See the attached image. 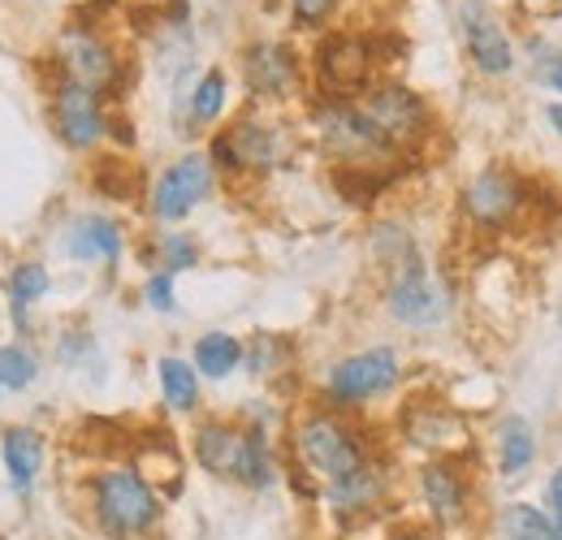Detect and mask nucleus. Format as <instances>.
Instances as JSON below:
<instances>
[{"instance_id": "obj_1", "label": "nucleus", "mask_w": 562, "mask_h": 540, "mask_svg": "<svg viewBox=\"0 0 562 540\" xmlns=\"http://www.w3.org/2000/svg\"><path fill=\"white\" fill-rule=\"evenodd\" d=\"M195 459L212 475H229L247 488H269L273 463L260 432H243L234 424H200L195 428Z\"/></svg>"}, {"instance_id": "obj_2", "label": "nucleus", "mask_w": 562, "mask_h": 540, "mask_svg": "<svg viewBox=\"0 0 562 540\" xmlns=\"http://www.w3.org/2000/svg\"><path fill=\"white\" fill-rule=\"evenodd\" d=\"M91 510H95L100 528L117 540L143 537L160 519V502H156L151 484L131 468H113V472H100L91 480Z\"/></svg>"}, {"instance_id": "obj_3", "label": "nucleus", "mask_w": 562, "mask_h": 540, "mask_svg": "<svg viewBox=\"0 0 562 540\" xmlns=\"http://www.w3.org/2000/svg\"><path fill=\"white\" fill-rule=\"evenodd\" d=\"M316 131L329 156H338L347 169H376L394 156V143L372 126V117L351 100H325L316 109Z\"/></svg>"}, {"instance_id": "obj_4", "label": "nucleus", "mask_w": 562, "mask_h": 540, "mask_svg": "<svg viewBox=\"0 0 562 540\" xmlns=\"http://www.w3.org/2000/svg\"><path fill=\"white\" fill-rule=\"evenodd\" d=\"M294 450H299V459H303L312 472L321 475V480H329V484L368 463L363 441L355 437L338 415H325V410L307 415V419L294 428Z\"/></svg>"}, {"instance_id": "obj_5", "label": "nucleus", "mask_w": 562, "mask_h": 540, "mask_svg": "<svg viewBox=\"0 0 562 540\" xmlns=\"http://www.w3.org/2000/svg\"><path fill=\"white\" fill-rule=\"evenodd\" d=\"M459 203H463V216L472 225H481V229H506V225H515L528 212L532 191H528V182L515 169L490 165V169H481L463 187V200Z\"/></svg>"}, {"instance_id": "obj_6", "label": "nucleus", "mask_w": 562, "mask_h": 540, "mask_svg": "<svg viewBox=\"0 0 562 540\" xmlns=\"http://www.w3.org/2000/svg\"><path fill=\"white\" fill-rule=\"evenodd\" d=\"M385 307L407 329H432L446 316V290L432 281V272H428V265H424L416 251L390 269Z\"/></svg>"}, {"instance_id": "obj_7", "label": "nucleus", "mask_w": 562, "mask_h": 540, "mask_svg": "<svg viewBox=\"0 0 562 540\" xmlns=\"http://www.w3.org/2000/svg\"><path fill=\"white\" fill-rule=\"evenodd\" d=\"M359 109L372 117V126H376L381 135L394 143V151L407 147V143H416V138H424V131H428V109H424V100L412 87H403V82H372V87L363 91Z\"/></svg>"}, {"instance_id": "obj_8", "label": "nucleus", "mask_w": 562, "mask_h": 540, "mask_svg": "<svg viewBox=\"0 0 562 540\" xmlns=\"http://www.w3.org/2000/svg\"><path fill=\"white\" fill-rule=\"evenodd\" d=\"M372 66H376V53H372V40L351 35V31H338V35H325L321 48H316V74L321 82L342 100V95H363L372 87Z\"/></svg>"}, {"instance_id": "obj_9", "label": "nucleus", "mask_w": 562, "mask_h": 540, "mask_svg": "<svg viewBox=\"0 0 562 540\" xmlns=\"http://www.w3.org/2000/svg\"><path fill=\"white\" fill-rule=\"evenodd\" d=\"M459 35H463V48L472 57V66L490 78H502L515 69V48H510V35L502 26V18L493 13L485 0H459Z\"/></svg>"}, {"instance_id": "obj_10", "label": "nucleus", "mask_w": 562, "mask_h": 540, "mask_svg": "<svg viewBox=\"0 0 562 540\" xmlns=\"http://www.w3.org/2000/svg\"><path fill=\"white\" fill-rule=\"evenodd\" d=\"M394 381H398V355L376 346V350H359L351 359H342L329 372L325 390L334 403H368V398L385 394Z\"/></svg>"}, {"instance_id": "obj_11", "label": "nucleus", "mask_w": 562, "mask_h": 540, "mask_svg": "<svg viewBox=\"0 0 562 540\" xmlns=\"http://www.w3.org/2000/svg\"><path fill=\"white\" fill-rule=\"evenodd\" d=\"M209 191H212V160L200 156V151H191V156L173 160L156 178V187H151V212L160 221H182Z\"/></svg>"}, {"instance_id": "obj_12", "label": "nucleus", "mask_w": 562, "mask_h": 540, "mask_svg": "<svg viewBox=\"0 0 562 540\" xmlns=\"http://www.w3.org/2000/svg\"><path fill=\"white\" fill-rule=\"evenodd\" d=\"M53 122L70 147H95L104 138V113H100V91L61 78L53 91Z\"/></svg>"}, {"instance_id": "obj_13", "label": "nucleus", "mask_w": 562, "mask_h": 540, "mask_svg": "<svg viewBox=\"0 0 562 540\" xmlns=\"http://www.w3.org/2000/svg\"><path fill=\"white\" fill-rule=\"evenodd\" d=\"M57 57H61L66 78L91 87V91H100V87H109V82L117 78V57H113V48H109L95 31H87V26H66V31H61Z\"/></svg>"}, {"instance_id": "obj_14", "label": "nucleus", "mask_w": 562, "mask_h": 540, "mask_svg": "<svg viewBox=\"0 0 562 540\" xmlns=\"http://www.w3.org/2000/svg\"><path fill=\"white\" fill-rule=\"evenodd\" d=\"M420 497L437 524H459L468 515V475L454 468V459H437L420 472Z\"/></svg>"}, {"instance_id": "obj_15", "label": "nucleus", "mask_w": 562, "mask_h": 540, "mask_svg": "<svg viewBox=\"0 0 562 540\" xmlns=\"http://www.w3.org/2000/svg\"><path fill=\"white\" fill-rule=\"evenodd\" d=\"M247 82H251V91L265 95V100L285 95L290 82H294V53H290L285 44H256V48L247 53Z\"/></svg>"}, {"instance_id": "obj_16", "label": "nucleus", "mask_w": 562, "mask_h": 540, "mask_svg": "<svg viewBox=\"0 0 562 540\" xmlns=\"http://www.w3.org/2000/svg\"><path fill=\"white\" fill-rule=\"evenodd\" d=\"M74 260H104L113 265L122 256V229L109 221V216H82L70 225V238H66Z\"/></svg>"}, {"instance_id": "obj_17", "label": "nucleus", "mask_w": 562, "mask_h": 540, "mask_svg": "<svg viewBox=\"0 0 562 540\" xmlns=\"http://www.w3.org/2000/svg\"><path fill=\"white\" fill-rule=\"evenodd\" d=\"M407 437H412L416 446L450 454V450L463 446V424H459L450 410H441V406H416V410L407 415Z\"/></svg>"}, {"instance_id": "obj_18", "label": "nucleus", "mask_w": 562, "mask_h": 540, "mask_svg": "<svg viewBox=\"0 0 562 540\" xmlns=\"http://www.w3.org/2000/svg\"><path fill=\"white\" fill-rule=\"evenodd\" d=\"M537 459V432L524 415H506L497 424V468L502 475H519L532 468Z\"/></svg>"}, {"instance_id": "obj_19", "label": "nucleus", "mask_w": 562, "mask_h": 540, "mask_svg": "<svg viewBox=\"0 0 562 540\" xmlns=\"http://www.w3.org/2000/svg\"><path fill=\"white\" fill-rule=\"evenodd\" d=\"M40 459H44V446L31 428H9L4 432V468H9V484L18 493H31L35 475H40Z\"/></svg>"}, {"instance_id": "obj_20", "label": "nucleus", "mask_w": 562, "mask_h": 540, "mask_svg": "<svg viewBox=\"0 0 562 540\" xmlns=\"http://www.w3.org/2000/svg\"><path fill=\"white\" fill-rule=\"evenodd\" d=\"M381 497V472L376 468H355L351 475H342V480H334L329 484V506L334 510H342V515H355V510H368L372 502Z\"/></svg>"}, {"instance_id": "obj_21", "label": "nucleus", "mask_w": 562, "mask_h": 540, "mask_svg": "<svg viewBox=\"0 0 562 540\" xmlns=\"http://www.w3.org/2000/svg\"><path fill=\"white\" fill-rule=\"evenodd\" d=\"M502 532L510 540H562V528L554 524V515L532 506V502H510L502 510Z\"/></svg>"}, {"instance_id": "obj_22", "label": "nucleus", "mask_w": 562, "mask_h": 540, "mask_svg": "<svg viewBox=\"0 0 562 540\" xmlns=\"http://www.w3.org/2000/svg\"><path fill=\"white\" fill-rule=\"evenodd\" d=\"M243 363V341L229 338V334H204L195 341V372H204L212 381L229 376L234 368Z\"/></svg>"}, {"instance_id": "obj_23", "label": "nucleus", "mask_w": 562, "mask_h": 540, "mask_svg": "<svg viewBox=\"0 0 562 540\" xmlns=\"http://www.w3.org/2000/svg\"><path fill=\"white\" fill-rule=\"evenodd\" d=\"M156 372H160L165 403L173 406V410H191V406L200 403V376H195V368L187 359H160Z\"/></svg>"}, {"instance_id": "obj_24", "label": "nucleus", "mask_w": 562, "mask_h": 540, "mask_svg": "<svg viewBox=\"0 0 562 540\" xmlns=\"http://www.w3.org/2000/svg\"><path fill=\"white\" fill-rule=\"evenodd\" d=\"M35 372H40V363H35L31 350H22V346H0V390H4V394L26 390V385L35 381Z\"/></svg>"}, {"instance_id": "obj_25", "label": "nucleus", "mask_w": 562, "mask_h": 540, "mask_svg": "<svg viewBox=\"0 0 562 540\" xmlns=\"http://www.w3.org/2000/svg\"><path fill=\"white\" fill-rule=\"evenodd\" d=\"M225 109V74L221 69H209L200 78V87L191 91V117L195 122H216Z\"/></svg>"}, {"instance_id": "obj_26", "label": "nucleus", "mask_w": 562, "mask_h": 540, "mask_svg": "<svg viewBox=\"0 0 562 540\" xmlns=\"http://www.w3.org/2000/svg\"><path fill=\"white\" fill-rule=\"evenodd\" d=\"M40 294H48V272L40 265H18L13 277H9V299H13V312L22 316L26 303H35Z\"/></svg>"}, {"instance_id": "obj_27", "label": "nucleus", "mask_w": 562, "mask_h": 540, "mask_svg": "<svg viewBox=\"0 0 562 540\" xmlns=\"http://www.w3.org/2000/svg\"><path fill=\"white\" fill-rule=\"evenodd\" d=\"M160 260H165V272H178V269H191L200 260L195 243L187 234H165L160 238Z\"/></svg>"}, {"instance_id": "obj_28", "label": "nucleus", "mask_w": 562, "mask_h": 540, "mask_svg": "<svg viewBox=\"0 0 562 540\" xmlns=\"http://www.w3.org/2000/svg\"><path fill=\"white\" fill-rule=\"evenodd\" d=\"M143 294H147V303L156 307V312H173L178 303H173V272H151L147 277V285H143Z\"/></svg>"}, {"instance_id": "obj_29", "label": "nucleus", "mask_w": 562, "mask_h": 540, "mask_svg": "<svg viewBox=\"0 0 562 540\" xmlns=\"http://www.w3.org/2000/svg\"><path fill=\"white\" fill-rule=\"evenodd\" d=\"M290 4H294V22L299 26H321L334 13L338 0H290Z\"/></svg>"}, {"instance_id": "obj_30", "label": "nucleus", "mask_w": 562, "mask_h": 540, "mask_svg": "<svg viewBox=\"0 0 562 540\" xmlns=\"http://www.w3.org/2000/svg\"><path fill=\"white\" fill-rule=\"evenodd\" d=\"M546 493H550V515H554V524L562 528V468L550 475V488Z\"/></svg>"}, {"instance_id": "obj_31", "label": "nucleus", "mask_w": 562, "mask_h": 540, "mask_svg": "<svg viewBox=\"0 0 562 540\" xmlns=\"http://www.w3.org/2000/svg\"><path fill=\"white\" fill-rule=\"evenodd\" d=\"M546 82H550V87L562 95V57H559V61H550V69H546Z\"/></svg>"}, {"instance_id": "obj_32", "label": "nucleus", "mask_w": 562, "mask_h": 540, "mask_svg": "<svg viewBox=\"0 0 562 540\" xmlns=\"http://www.w3.org/2000/svg\"><path fill=\"white\" fill-rule=\"evenodd\" d=\"M390 540H432V532H424V528H398Z\"/></svg>"}, {"instance_id": "obj_33", "label": "nucleus", "mask_w": 562, "mask_h": 540, "mask_svg": "<svg viewBox=\"0 0 562 540\" xmlns=\"http://www.w3.org/2000/svg\"><path fill=\"white\" fill-rule=\"evenodd\" d=\"M546 117H550V126H554L559 138H562V104H550V109H546Z\"/></svg>"}, {"instance_id": "obj_34", "label": "nucleus", "mask_w": 562, "mask_h": 540, "mask_svg": "<svg viewBox=\"0 0 562 540\" xmlns=\"http://www.w3.org/2000/svg\"><path fill=\"white\" fill-rule=\"evenodd\" d=\"M559 325H562V307H559Z\"/></svg>"}]
</instances>
